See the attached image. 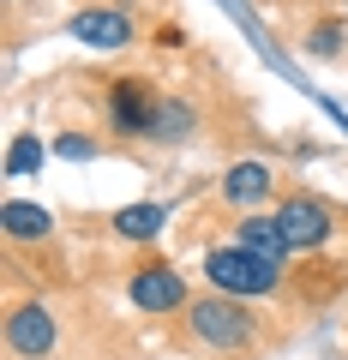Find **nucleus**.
Returning <instances> with one entry per match:
<instances>
[{
    "label": "nucleus",
    "mask_w": 348,
    "mask_h": 360,
    "mask_svg": "<svg viewBox=\"0 0 348 360\" xmlns=\"http://www.w3.org/2000/svg\"><path fill=\"white\" fill-rule=\"evenodd\" d=\"M186 336H193L198 348H210V354H240V348H252L258 319H252L234 295L210 288V295H193V300H186Z\"/></svg>",
    "instance_id": "nucleus-1"
},
{
    "label": "nucleus",
    "mask_w": 348,
    "mask_h": 360,
    "mask_svg": "<svg viewBox=\"0 0 348 360\" xmlns=\"http://www.w3.org/2000/svg\"><path fill=\"white\" fill-rule=\"evenodd\" d=\"M205 283L222 288L234 300H258V295H276L283 288V258H264L252 246H210L205 252Z\"/></svg>",
    "instance_id": "nucleus-2"
},
{
    "label": "nucleus",
    "mask_w": 348,
    "mask_h": 360,
    "mask_svg": "<svg viewBox=\"0 0 348 360\" xmlns=\"http://www.w3.org/2000/svg\"><path fill=\"white\" fill-rule=\"evenodd\" d=\"M156 108H162V96L150 78H108V127L120 139H150Z\"/></svg>",
    "instance_id": "nucleus-3"
},
{
    "label": "nucleus",
    "mask_w": 348,
    "mask_h": 360,
    "mask_svg": "<svg viewBox=\"0 0 348 360\" xmlns=\"http://www.w3.org/2000/svg\"><path fill=\"white\" fill-rule=\"evenodd\" d=\"M54 342H60V324H54V312L42 300H18L6 312V354L13 360H49Z\"/></svg>",
    "instance_id": "nucleus-4"
},
{
    "label": "nucleus",
    "mask_w": 348,
    "mask_h": 360,
    "mask_svg": "<svg viewBox=\"0 0 348 360\" xmlns=\"http://www.w3.org/2000/svg\"><path fill=\"white\" fill-rule=\"evenodd\" d=\"M271 217H276V229L288 234V246H295V252H318V246L330 240V229H336L330 205H324V198H312V193H288Z\"/></svg>",
    "instance_id": "nucleus-5"
},
{
    "label": "nucleus",
    "mask_w": 348,
    "mask_h": 360,
    "mask_svg": "<svg viewBox=\"0 0 348 360\" xmlns=\"http://www.w3.org/2000/svg\"><path fill=\"white\" fill-rule=\"evenodd\" d=\"M127 295H132L138 312H181L186 307V276L174 264H138L132 283H127Z\"/></svg>",
    "instance_id": "nucleus-6"
},
{
    "label": "nucleus",
    "mask_w": 348,
    "mask_h": 360,
    "mask_svg": "<svg viewBox=\"0 0 348 360\" xmlns=\"http://www.w3.org/2000/svg\"><path fill=\"white\" fill-rule=\"evenodd\" d=\"M66 37H78L84 49H127V42L138 37V25H132L120 6H84V13L66 25Z\"/></svg>",
    "instance_id": "nucleus-7"
},
{
    "label": "nucleus",
    "mask_w": 348,
    "mask_h": 360,
    "mask_svg": "<svg viewBox=\"0 0 348 360\" xmlns=\"http://www.w3.org/2000/svg\"><path fill=\"white\" fill-rule=\"evenodd\" d=\"M222 198H228L234 210H258L276 198V174L271 162H234L228 174H222Z\"/></svg>",
    "instance_id": "nucleus-8"
},
{
    "label": "nucleus",
    "mask_w": 348,
    "mask_h": 360,
    "mask_svg": "<svg viewBox=\"0 0 348 360\" xmlns=\"http://www.w3.org/2000/svg\"><path fill=\"white\" fill-rule=\"evenodd\" d=\"M0 229H6V240H49L54 234V217L42 205H30V198H6V205H0Z\"/></svg>",
    "instance_id": "nucleus-9"
},
{
    "label": "nucleus",
    "mask_w": 348,
    "mask_h": 360,
    "mask_svg": "<svg viewBox=\"0 0 348 360\" xmlns=\"http://www.w3.org/2000/svg\"><path fill=\"white\" fill-rule=\"evenodd\" d=\"M193 132H198V108L186 103V96H162L156 127H150V144H186Z\"/></svg>",
    "instance_id": "nucleus-10"
},
{
    "label": "nucleus",
    "mask_w": 348,
    "mask_h": 360,
    "mask_svg": "<svg viewBox=\"0 0 348 360\" xmlns=\"http://www.w3.org/2000/svg\"><path fill=\"white\" fill-rule=\"evenodd\" d=\"M234 240L252 246V252H264V258H283V264H288V252H295V246H288V234L276 229V217H258V210H246V217H240Z\"/></svg>",
    "instance_id": "nucleus-11"
},
{
    "label": "nucleus",
    "mask_w": 348,
    "mask_h": 360,
    "mask_svg": "<svg viewBox=\"0 0 348 360\" xmlns=\"http://www.w3.org/2000/svg\"><path fill=\"white\" fill-rule=\"evenodd\" d=\"M162 222H168V205H127V210H115L108 229H115L120 240H156Z\"/></svg>",
    "instance_id": "nucleus-12"
},
{
    "label": "nucleus",
    "mask_w": 348,
    "mask_h": 360,
    "mask_svg": "<svg viewBox=\"0 0 348 360\" xmlns=\"http://www.w3.org/2000/svg\"><path fill=\"white\" fill-rule=\"evenodd\" d=\"M42 156H49V150H42V139H37V132H18V139L6 144V180L37 174V168H42Z\"/></svg>",
    "instance_id": "nucleus-13"
},
{
    "label": "nucleus",
    "mask_w": 348,
    "mask_h": 360,
    "mask_svg": "<svg viewBox=\"0 0 348 360\" xmlns=\"http://www.w3.org/2000/svg\"><path fill=\"white\" fill-rule=\"evenodd\" d=\"M54 156H60V162H96V139H84V132H60V139H54Z\"/></svg>",
    "instance_id": "nucleus-14"
},
{
    "label": "nucleus",
    "mask_w": 348,
    "mask_h": 360,
    "mask_svg": "<svg viewBox=\"0 0 348 360\" xmlns=\"http://www.w3.org/2000/svg\"><path fill=\"white\" fill-rule=\"evenodd\" d=\"M348 49V25H318L307 37V54H342Z\"/></svg>",
    "instance_id": "nucleus-15"
},
{
    "label": "nucleus",
    "mask_w": 348,
    "mask_h": 360,
    "mask_svg": "<svg viewBox=\"0 0 348 360\" xmlns=\"http://www.w3.org/2000/svg\"><path fill=\"white\" fill-rule=\"evenodd\" d=\"M156 42H162V49H181L186 30H181V25H162V30H156Z\"/></svg>",
    "instance_id": "nucleus-16"
},
{
    "label": "nucleus",
    "mask_w": 348,
    "mask_h": 360,
    "mask_svg": "<svg viewBox=\"0 0 348 360\" xmlns=\"http://www.w3.org/2000/svg\"><path fill=\"white\" fill-rule=\"evenodd\" d=\"M342 6H348V0H342Z\"/></svg>",
    "instance_id": "nucleus-17"
}]
</instances>
